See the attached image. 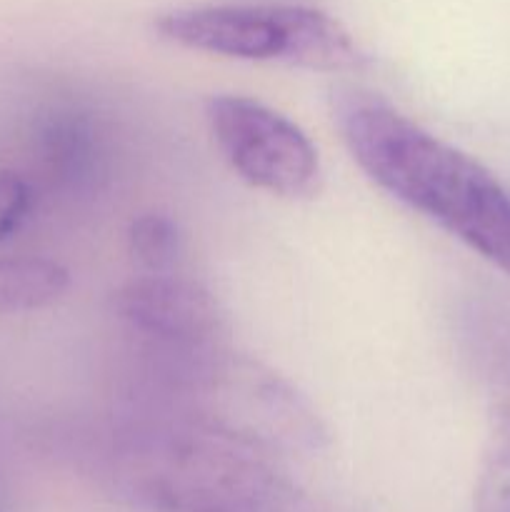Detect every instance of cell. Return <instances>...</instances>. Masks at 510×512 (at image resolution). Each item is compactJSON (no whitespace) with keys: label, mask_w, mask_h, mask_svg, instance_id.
<instances>
[{"label":"cell","mask_w":510,"mask_h":512,"mask_svg":"<svg viewBox=\"0 0 510 512\" xmlns=\"http://www.w3.org/2000/svg\"><path fill=\"white\" fill-rule=\"evenodd\" d=\"M35 205L33 185L15 170H0V243L13 238Z\"/></svg>","instance_id":"9"},{"label":"cell","mask_w":510,"mask_h":512,"mask_svg":"<svg viewBox=\"0 0 510 512\" xmlns=\"http://www.w3.org/2000/svg\"><path fill=\"white\" fill-rule=\"evenodd\" d=\"M210 133L240 180L278 198H310L323 168L313 140L288 115L248 95H213L205 108Z\"/></svg>","instance_id":"5"},{"label":"cell","mask_w":510,"mask_h":512,"mask_svg":"<svg viewBox=\"0 0 510 512\" xmlns=\"http://www.w3.org/2000/svg\"><path fill=\"white\" fill-rule=\"evenodd\" d=\"M155 405L208 420L268 450H318L325 425L295 385L265 365L223 345L205 350H160Z\"/></svg>","instance_id":"3"},{"label":"cell","mask_w":510,"mask_h":512,"mask_svg":"<svg viewBox=\"0 0 510 512\" xmlns=\"http://www.w3.org/2000/svg\"><path fill=\"white\" fill-rule=\"evenodd\" d=\"M160 38L200 53L283 63L315 73H358L368 63L340 20L303 5H205L165 13Z\"/></svg>","instance_id":"4"},{"label":"cell","mask_w":510,"mask_h":512,"mask_svg":"<svg viewBox=\"0 0 510 512\" xmlns=\"http://www.w3.org/2000/svg\"><path fill=\"white\" fill-rule=\"evenodd\" d=\"M338 123L378 188L510 278V190L483 163L373 98L343 100Z\"/></svg>","instance_id":"2"},{"label":"cell","mask_w":510,"mask_h":512,"mask_svg":"<svg viewBox=\"0 0 510 512\" xmlns=\"http://www.w3.org/2000/svg\"><path fill=\"white\" fill-rule=\"evenodd\" d=\"M70 270L48 258H0V315L38 310L63 298Z\"/></svg>","instance_id":"7"},{"label":"cell","mask_w":510,"mask_h":512,"mask_svg":"<svg viewBox=\"0 0 510 512\" xmlns=\"http://www.w3.org/2000/svg\"><path fill=\"white\" fill-rule=\"evenodd\" d=\"M115 313L150 348L205 350L223 345L228 318L218 298L185 275L145 273L115 293Z\"/></svg>","instance_id":"6"},{"label":"cell","mask_w":510,"mask_h":512,"mask_svg":"<svg viewBox=\"0 0 510 512\" xmlns=\"http://www.w3.org/2000/svg\"><path fill=\"white\" fill-rule=\"evenodd\" d=\"M128 248L145 273H168L183 250V235L173 215L150 210L133 218L128 228Z\"/></svg>","instance_id":"8"},{"label":"cell","mask_w":510,"mask_h":512,"mask_svg":"<svg viewBox=\"0 0 510 512\" xmlns=\"http://www.w3.org/2000/svg\"><path fill=\"white\" fill-rule=\"evenodd\" d=\"M98 470L118 498L150 512H293L298 503L273 450L163 405L120 423Z\"/></svg>","instance_id":"1"}]
</instances>
